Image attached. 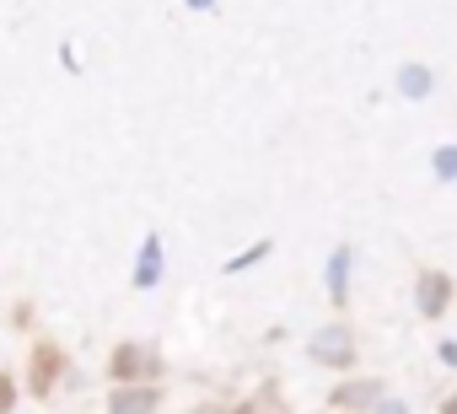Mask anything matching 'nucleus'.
<instances>
[{"instance_id": "obj_1", "label": "nucleus", "mask_w": 457, "mask_h": 414, "mask_svg": "<svg viewBox=\"0 0 457 414\" xmlns=\"http://www.w3.org/2000/svg\"><path fill=\"white\" fill-rule=\"evenodd\" d=\"M312 355H318L323 366H350V334H345V323H328V328L312 339Z\"/></svg>"}, {"instance_id": "obj_2", "label": "nucleus", "mask_w": 457, "mask_h": 414, "mask_svg": "<svg viewBox=\"0 0 457 414\" xmlns=\"http://www.w3.org/2000/svg\"><path fill=\"white\" fill-rule=\"evenodd\" d=\"M156 280H162V243H156V237H145L140 264H135V286H140V291H151Z\"/></svg>"}, {"instance_id": "obj_3", "label": "nucleus", "mask_w": 457, "mask_h": 414, "mask_svg": "<svg viewBox=\"0 0 457 414\" xmlns=\"http://www.w3.org/2000/svg\"><path fill=\"white\" fill-rule=\"evenodd\" d=\"M441 307H446V275H425V280H420V312L436 318Z\"/></svg>"}, {"instance_id": "obj_4", "label": "nucleus", "mask_w": 457, "mask_h": 414, "mask_svg": "<svg viewBox=\"0 0 457 414\" xmlns=\"http://www.w3.org/2000/svg\"><path fill=\"white\" fill-rule=\"evenodd\" d=\"M345 286H350V253L334 248V259H328V296L345 302Z\"/></svg>"}, {"instance_id": "obj_5", "label": "nucleus", "mask_w": 457, "mask_h": 414, "mask_svg": "<svg viewBox=\"0 0 457 414\" xmlns=\"http://www.w3.org/2000/svg\"><path fill=\"white\" fill-rule=\"evenodd\" d=\"M339 409H361V403H382V387L377 382H355V387H339V398H334Z\"/></svg>"}, {"instance_id": "obj_6", "label": "nucleus", "mask_w": 457, "mask_h": 414, "mask_svg": "<svg viewBox=\"0 0 457 414\" xmlns=\"http://www.w3.org/2000/svg\"><path fill=\"white\" fill-rule=\"evenodd\" d=\"M398 92H403V97H425V92H430V70H425V65H403Z\"/></svg>"}, {"instance_id": "obj_7", "label": "nucleus", "mask_w": 457, "mask_h": 414, "mask_svg": "<svg viewBox=\"0 0 457 414\" xmlns=\"http://www.w3.org/2000/svg\"><path fill=\"white\" fill-rule=\"evenodd\" d=\"M151 409H156V398L140 393V387L135 393H113V414H151Z\"/></svg>"}, {"instance_id": "obj_8", "label": "nucleus", "mask_w": 457, "mask_h": 414, "mask_svg": "<svg viewBox=\"0 0 457 414\" xmlns=\"http://www.w3.org/2000/svg\"><path fill=\"white\" fill-rule=\"evenodd\" d=\"M140 360H145L140 350H119V355H113V371H119V377H135V371H145Z\"/></svg>"}, {"instance_id": "obj_9", "label": "nucleus", "mask_w": 457, "mask_h": 414, "mask_svg": "<svg viewBox=\"0 0 457 414\" xmlns=\"http://www.w3.org/2000/svg\"><path fill=\"white\" fill-rule=\"evenodd\" d=\"M436 178H457V145H441L436 151Z\"/></svg>"}, {"instance_id": "obj_10", "label": "nucleus", "mask_w": 457, "mask_h": 414, "mask_svg": "<svg viewBox=\"0 0 457 414\" xmlns=\"http://www.w3.org/2000/svg\"><path fill=\"white\" fill-rule=\"evenodd\" d=\"M264 253H270V243H259V248H248V253H237V259H232V269H248V264H259Z\"/></svg>"}, {"instance_id": "obj_11", "label": "nucleus", "mask_w": 457, "mask_h": 414, "mask_svg": "<svg viewBox=\"0 0 457 414\" xmlns=\"http://www.w3.org/2000/svg\"><path fill=\"white\" fill-rule=\"evenodd\" d=\"M6 409H12V382L0 377V414H6Z\"/></svg>"}, {"instance_id": "obj_12", "label": "nucleus", "mask_w": 457, "mask_h": 414, "mask_svg": "<svg viewBox=\"0 0 457 414\" xmlns=\"http://www.w3.org/2000/svg\"><path fill=\"white\" fill-rule=\"evenodd\" d=\"M377 414H403V403H398V398H387V403H377Z\"/></svg>"}, {"instance_id": "obj_13", "label": "nucleus", "mask_w": 457, "mask_h": 414, "mask_svg": "<svg viewBox=\"0 0 457 414\" xmlns=\"http://www.w3.org/2000/svg\"><path fill=\"white\" fill-rule=\"evenodd\" d=\"M188 6H194V12H210V6H215V0H188Z\"/></svg>"}, {"instance_id": "obj_14", "label": "nucleus", "mask_w": 457, "mask_h": 414, "mask_svg": "<svg viewBox=\"0 0 457 414\" xmlns=\"http://www.w3.org/2000/svg\"><path fill=\"white\" fill-rule=\"evenodd\" d=\"M446 414H457V398H452V403H446Z\"/></svg>"}]
</instances>
